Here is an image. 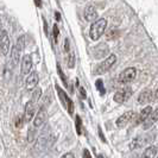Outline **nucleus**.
Listing matches in <instances>:
<instances>
[{"label":"nucleus","instance_id":"obj_32","mask_svg":"<svg viewBox=\"0 0 158 158\" xmlns=\"http://www.w3.org/2000/svg\"><path fill=\"white\" fill-rule=\"evenodd\" d=\"M153 100H158V86L156 88V90L153 92Z\"/></svg>","mask_w":158,"mask_h":158},{"label":"nucleus","instance_id":"obj_1","mask_svg":"<svg viewBox=\"0 0 158 158\" xmlns=\"http://www.w3.org/2000/svg\"><path fill=\"white\" fill-rule=\"evenodd\" d=\"M107 26V19L106 18H99L95 23H92L90 29H89V36L93 40H98L101 36L103 35V32L106 30Z\"/></svg>","mask_w":158,"mask_h":158},{"label":"nucleus","instance_id":"obj_15","mask_svg":"<svg viewBox=\"0 0 158 158\" xmlns=\"http://www.w3.org/2000/svg\"><path fill=\"white\" fill-rule=\"evenodd\" d=\"M152 108H151V106H148V107H145V108H143L140 113L138 114V117H137V120H135V125H138V124H142L143 121L145 123L149 117L151 115V113H152Z\"/></svg>","mask_w":158,"mask_h":158},{"label":"nucleus","instance_id":"obj_5","mask_svg":"<svg viewBox=\"0 0 158 158\" xmlns=\"http://www.w3.org/2000/svg\"><path fill=\"white\" fill-rule=\"evenodd\" d=\"M131 95H132L131 88H128V87L123 88V89H119L118 92L114 94L113 100L118 103H124V102H126L127 100L131 98Z\"/></svg>","mask_w":158,"mask_h":158},{"label":"nucleus","instance_id":"obj_28","mask_svg":"<svg viewBox=\"0 0 158 158\" xmlns=\"http://www.w3.org/2000/svg\"><path fill=\"white\" fill-rule=\"evenodd\" d=\"M61 158H75V156H74V153H71V152H67V153H64Z\"/></svg>","mask_w":158,"mask_h":158},{"label":"nucleus","instance_id":"obj_19","mask_svg":"<svg viewBox=\"0 0 158 158\" xmlns=\"http://www.w3.org/2000/svg\"><path fill=\"white\" fill-rule=\"evenodd\" d=\"M20 55H22V52H20V51H18L16 47L12 48V50H11V60H12V63H13V65H17V64L19 63Z\"/></svg>","mask_w":158,"mask_h":158},{"label":"nucleus","instance_id":"obj_2","mask_svg":"<svg viewBox=\"0 0 158 158\" xmlns=\"http://www.w3.org/2000/svg\"><path fill=\"white\" fill-rule=\"evenodd\" d=\"M115 62H117V55L112 54L107 58H105V61H102L99 65L95 67L94 74H96V75H102L105 73L110 71L112 69V67L115 64Z\"/></svg>","mask_w":158,"mask_h":158},{"label":"nucleus","instance_id":"obj_4","mask_svg":"<svg viewBox=\"0 0 158 158\" xmlns=\"http://www.w3.org/2000/svg\"><path fill=\"white\" fill-rule=\"evenodd\" d=\"M55 88H56V90L58 92V96H60V99L62 100L64 107L68 110L69 114H73V113H74V102L71 101V99L64 93V90L63 89H61V87H60L57 83L55 85Z\"/></svg>","mask_w":158,"mask_h":158},{"label":"nucleus","instance_id":"obj_21","mask_svg":"<svg viewBox=\"0 0 158 158\" xmlns=\"http://www.w3.org/2000/svg\"><path fill=\"white\" fill-rule=\"evenodd\" d=\"M40 96H42V89L40 88H36L31 95V101L35 103H38V100L40 99Z\"/></svg>","mask_w":158,"mask_h":158},{"label":"nucleus","instance_id":"obj_20","mask_svg":"<svg viewBox=\"0 0 158 158\" xmlns=\"http://www.w3.org/2000/svg\"><path fill=\"white\" fill-rule=\"evenodd\" d=\"M119 36H120V32H119L118 29H111L110 31L106 33V38L108 40H117V38H119Z\"/></svg>","mask_w":158,"mask_h":158},{"label":"nucleus","instance_id":"obj_3","mask_svg":"<svg viewBox=\"0 0 158 158\" xmlns=\"http://www.w3.org/2000/svg\"><path fill=\"white\" fill-rule=\"evenodd\" d=\"M135 76H137V69L133 68V67H131V68H127V69H125L124 71L120 73L118 81L120 83H124L125 85V83L132 82L135 79Z\"/></svg>","mask_w":158,"mask_h":158},{"label":"nucleus","instance_id":"obj_13","mask_svg":"<svg viewBox=\"0 0 158 158\" xmlns=\"http://www.w3.org/2000/svg\"><path fill=\"white\" fill-rule=\"evenodd\" d=\"M85 19L87 22H93V23H95L99 19L98 18V11H96V8L94 6L89 5V6L85 8Z\"/></svg>","mask_w":158,"mask_h":158},{"label":"nucleus","instance_id":"obj_25","mask_svg":"<svg viewBox=\"0 0 158 158\" xmlns=\"http://www.w3.org/2000/svg\"><path fill=\"white\" fill-rule=\"evenodd\" d=\"M52 32H54V42L57 43V42H58V36H60V30H58L57 24L54 25V27H52Z\"/></svg>","mask_w":158,"mask_h":158},{"label":"nucleus","instance_id":"obj_29","mask_svg":"<svg viewBox=\"0 0 158 158\" xmlns=\"http://www.w3.org/2000/svg\"><path fill=\"white\" fill-rule=\"evenodd\" d=\"M99 130V135H100V138H101V140H102L103 143H106V138L103 137V135H102V131H101V127H99L98 128Z\"/></svg>","mask_w":158,"mask_h":158},{"label":"nucleus","instance_id":"obj_16","mask_svg":"<svg viewBox=\"0 0 158 158\" xmlns=\"http://www.w3.org/2000/svg\"><path fill=\"white\" fill-rule=\"evenodd\" d=\"M38 74L36 71H32L31 74L26 77V81H25V85H26V88L27 89H33L36 88L37 83H38Z\"/></svg>","mask_w":158,"mask_h":158},{"label":"nucleus","instance_id":"obj_9","mask_svg":"<svg viewBox=\"0 0 158 158\" xmlns=\"http://www.w3.org/2000/svg\"><path fill=\"white\" fill-rule=\"evenodd\" d=\"M110 54V48L106 43H99L96 47L94 48L93 50V55H94V58H103ZM107 58V57H106Z\"/></svg>","mask_w":158,"mask_h":158},{"label":"nucleus","instance_id":"obj_35","mask_svg":"<svg viewBox=\"0 0 158 158\" xmlns=\"http://www.w3.org/2000/svg\"><path fill=\"white\" fill-rule=\"evenodd\" d=\"M157 158H158V156H157Z\"/></svg>","mask_w":158,"mask_h":158},{"label":"nucleus","instance_id":"obj_33","mask_svg":"<svg viewBox=\"0 0 158 158\" xmlns=\"http://www.w3.org/2000/svg\"><path fill=\"white\" fill-rule=\"evenodd\" d=\"M55 18L57 22H60L61 20V15H60V12H55Z\"/></svg>","mask_w":158,"mask_h":158},{"label":"nucleus","instance_id":"obj_6","mask_svg":"<svg viewBox=\"0 0 158 158\" xmlns=\"http://www.w3.org/2000/svg\"><path fill=\"white\" fill-rule=\"evenodd\" d=\"M150 140V135H137L135 138L132 139V142L130 143V149L131 150H135V149H139L143 148L144 145H146Z\"/></svg>","mask_w":158,"mask_h":158},{"label":"nucleus","instance_id":"obj_14","mask_svg":"<svg viewBox=\"0 0 158 158\" xmlns=\"http://www.w3.org/2000/svg\"><path fill=\"white\" fill-rule=\"evenodd\" d=\"M32 58L30 55H25L22 61V74L23 75H30L29 73L32 69Z\"/></svg>","mask_w":158,"mask_h":158},{"label":"nucleus","instance_id":"obj_34","mask_svg":"<svg viewBox=\"0 0 158 158\" xmlns=\"http://www.w3.org/2000/svg\"><path fill=\"white\" fill-rule=\"evenodd\" d=\"M98 158H103V156H102V155H99V156H98Z\"/></svg>","mask_w":158,"mask_h":158},{"label":"nucleus","instance_id":"obj_23","mask_svg":"<svg viewBox=\"0 0 158 158\" xmlns=\"http://www.w3.org/2000/svg\"><path fill=\"white\" fill-rule=\"evenodd\" d=\"M75 127H76V133L77 135H82V130H81L82 123H81V118H80L79 115H76V118H75Z\"/></svg>","mask_w":158,"mask_h":158},{"label":"nucleus","instance_id":"obj_12","mask_svg":"<svg viewBox=\"0 0 158 158\" xmlns=\"http://www.w3.org/2000/svg\"><path fill=\"white\" fill-rule=\"evenodd\" d=\"M152 100H153V93L151 92L149 88L142 90L139 93V95H138V102L140 103V105H145V103L150 102Z\"/></svg>","mask_w":158,"mask_h":158},{"label":"nucleus","instance_id":"obj_26","mask_svg":"<svg viewBox=\"0 0 158 158\" xmlns=\"http://www.w3.org/2000/svg\"><path fill=\"white\" fill-rule=\"evenodd\" d=\"M96 88L100 90V94L101 95L105 94V88L102 87V81H101V80H98V81H96Z\"/></svg>","mask_w":158,"mask_h":158},{"label":"nucleus","instance_id":"obj_24","mask_svg":"<svg viewBox=\"0 0 158 158\" xmlns=\"http://www.w3.org/2000/svg\"><path fill=\"white\" fill-rule=\"evenodd\" d=\"M57 71H58V74H60V77H61V80L63 81L64 86H67V85H68V81H67V79H65L63 71H62V68H61V65H60L58 63H57Z\"/></svg>","mask_w":158,"mask_h":158},{"label":"nucleus","instance_id":"obj_10","mask_svg":"<svg viewBox=\"0 0 158 158\" xmlns=\"http://www.w3.org/2000/svg\"><path fill=\"white\" fill-rule=\"evenodd\" d=\"M45 118H47V108L40 106V108L38 110V113L36 114V117L33 119V124H32V127L35 130H37L38 127H40L43 125V123L45 121Z\"/></svg>","mask_w":158,"mask_h":158},{"label":"nucleus","instance_id":"obj_31","mask_svg":"<svg viewBox=\"0 0 158 158\" xmlns=\"http://www.w3.org/2000/svg\"><path fill=\"white\" fill-rule=\"evenodd\" d=\"M80 93H81V96H82V98H83V99H85V98H86V90H85V88L83 87H80Z\"/></svg>","mask_w":158,"mask_h":158},{"label":"nucleus","instance_id":"obj_18","mask_svg":"<svg viewBox=\"0 0 158 158\" xmlns=\"http://www.w3.org/2000/svg\"><path fill=\"white\" fill-rule=\"evenodd\" d=\"M157 156V146L151 145L148 149H145L142 158H155Z\"/></svg>","mask_w":158,"mask_h":158},{"label":"nucleus","instance_id":"obj_22","mask_svg":"<svg viewBox=\"0 0 158 158\" xmlns=\"http://www.w3.org/2000/svg\"><path fill=\"white\" fill-rule=\"evenodd\" d=\"M67 64H68V67L73 69L74 67H75V55H74V52H69L68 56H67Z\"/></svg>","mask_w":158,"mask_h":158},{"label":"nucleus","instance_id":"obj_11","mask_svg":"<svg viewBox=\"0 0 158 158\" xmlns=\"http://www.w3.org/2000/svg\"><path fill=\"white\" fill-rule=\"evenodd\" d=\"M0 47H1V54L2 56H6L10 50V37L6 30H1V40H0Z\"/></svg>","mask_w":158,"mask_h":158},{"label":"nucleus","instance_id":"obj_8","mask_svg":"<svg viewBox=\"0 0 158 158\" xmlns=\"http://www.w3.org/2000/svg\"><path fill=\"white\" fill-rule=\"evenodd\" d=\"M135 117V113L133 111H128L126 113H124L123 115H120L118 119H117V126L119 128H123V127L127 126L130 123H131V120Z\"/></svg>","mask_w":158,"mask_h":158},{"label":"nucleus","instance_id":"obj_17","mask_svg":"<svg viewBox=\"0 0 158 158\" xmlns=\"http://www.w3.org/2000/svg\"><path fill=\"white\" fill-rule=\"evenodd\" d=\"M158 121V108H156L155 111L151 113V115L149 117V119L144 123V126H143V128L144 130H148V128H150V127H152Z\"/></svg>","mask_w":158,"mask_h":158},{"label":"nucleus","instance_id":"obj_30","mask_svg":"<svg viewBox=\"0 0 158 158\" xmlns=\"http://www.w3.org/2000/svg\"><path fill=\"white\" fill-rule=\"evenodd\" d=\"M83 158H92L90 152H89L88 150H83Z\"/></svg>","mask_w":158,"mask_h":158},{"label":"nucleus","instance_id":"obj_27","mask_svg":"<svg viewBox=\"0 0 158 158\" xmlns=\"http://www.w3.org/2000/svg\"><path fill=\"white\" fill-rule=\"evenodd\" d=\"M63 51L65 52V54H67V52H70V48H69V38H65V40H64Z\"/></svg>","mask_w":158,"mask_h":158},{"label":"nucleus","instance_id":"obj_7","mask_svg":"<svg viewBox=\"0 0 158 158\" xmlns=\"http://www.w3.org/2000/svg\"><path fill=\"white\" fill-rule=\"evenodd\" d=\"M36 110H37V103L32 102L31 100L26 103L25 110H24V121L29 123L31 121L33 117H36Z\"/></svg>","mask_w":158,"mask_h":158}]
</instances>
